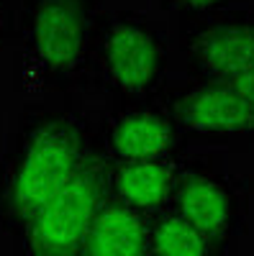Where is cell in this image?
Returning <instances> with one entry per match:
<instances>
[{"mask_svg":"<svg viewBox=\"0 0 254 256\" xmlns=\"http://www.w3.org/2000/svg\"><path fill=\"white\" fill-rule=\"evenodd\" d=\"M98 146L95 105L29 100L0 148V230L11 233L65 187Z\"/></svg>","mask_w":254,"mask_h":256,"instance_id":"1","label":"cell"},{"mask_svg":"<svg viewBox=\"0 0 254 256\" xmlns=\"http://www.w3.org/2000/svg\"><path fill=\"white\" fill-rule=\"evenodd\" d=\"M105 0H21L13 34V90L31 100L88 102L90 59Z\"/></svg>","mask_w":254,"mask_h":256,"instance_id":"2","label":"cell"},{"mask_svg":"<svg viewBox=\"0 0 254 256\" xmlns=\"http://www.w3.org/2000/svg\"><path fill=\"white\" fill-rule=\"evenodd\" d=\"M172 77L164 18L134 8H105L90 59L88 102L162 98Z\"/></svg>","mask_w":254,"mask_h":256,"instance_id":"3","label":"cell"},{"mask_svg":"<svg viewBox=\"0 0 254 256\" xmlns=\"http://www.w3.org/2000/svg\"><path fill=\"white\" fill-rule=\"evenodd\" d=\"M172 77L226 80L254 70V6L167 18Z\"/></svg>","mask_w":254,"mask_h":256,"instance_id":"4","label":"cell"},{"mask_svg":"<svg viewBox=\"0 0 254 256\" xmlns=\"http://www.w3.org/2000/svg\"><path fill=\"white\" fill-rule=\"evenodd\" d=\"M108 156L100 141L75 177L13 233V256H80L85 233L108 198Z\"/></svg>","mask_w":254,"mask_h":256,"instance_id":"5","label":"cell"},{"mask_svg":"<svg viewBox=\"0 0 254 256\" xmlns=\"http://www.w3.org/2000/svg\"><path fill=\"white\" fill-rule=\"evenodd\" d=\"M164 100L193 152H254V102L226 80L169 77Z\"/></svg>","mask_w":254,"mask_h":256,"instance_id":"6","label":"cell"},{"mask_svg":"<svg viewBox=\"0 0 254 256\" xmlns=\"http://www.w3.org/2000/svg\"><path fill=\"white\" fill-rule=\"evenodd\" d=\"M251 202L254 177L231 172L221 152H200L169 208L213 236L241 244L249 233Z\"/></svg>","mask_w":254,"mask_h":256,"instance_id":"7","label":"cell"},{"mask_svg":"<svg viewBox=\"0 0 254 256\" xmlns=\"http://www.w3.org/2000/svg\"><path fill=\"white\" fill-rule=\"evenodd\" d=\"M95 128L103 154L111 162H141L193 152L164 95L100 102L95 105Z\"/></svg>","mask_w":254,"mask_h":256,"instance_id":"8","label":"cell"},{"mask_svg":"<svg viewBox=\"0 0 254 256\" xmlns=\"http://www.w3.org/2000/svg\"><path fill=\"white\" fill-rule=\"evenodd\" d=\"M198 156L200 152H182L141 162L108 159V195L139 212L154 216L172 205L182 180L195 166Z\"/></svg>","mask_w":254,"mask_h":256,"instance_id":"9","label":"cell"},{"mask_svg":"<svg viewBox=\"0 0 254 256\" xmlns=\"http://www.w3.org/2000/svg\"><path fill=\"white\" fill-rule=\"evenodd\" d=\"M80 256H149V216L108 195L88 226Z\"/></svg>","mask_w":254,"mask_h":256,"instance_id":"10","label":"cell"},{"mask_svg":"<svg viewBox=\"0 0 254 256\" xmlns=\"http://www.w3.org/2000/svg\"><path fill=\"white\" fill-rule=\"evenodd\" d=\"M149 256H241V244L218 238L164 208L149 216Z\"/></svg>","mask_w":254,"mask_h":256,"instance_id":"11","label":"cell"},{"mask_svg":"<svg viewBox=\"0 0 254 256\" xmlns=\"http://www.w3.org/2000/svg\"><path fill=\"white\" fill-rule=\"evenodd\" d=\"M244 3H249V0H152V6L157 8V13L164 20L177 18V16H198V13H208V10L244 6Z\"/></svg>","mask_w":254,"mask_h":256,"instance_id":"12","label":"cell"},{"mask_svg":"<svg viewBox=\"0 0 254 256\" xmlns=\"http://www.w3.org/2000/svg\"><path fill=\"white\" fill-rule=\"evenodd\" d=\"M16 34V0H0V49L11 46Z\"/></svg>","mask_w":254,"mask_h":256,"instance_id":"13","label":"cell"}]
</instances>
